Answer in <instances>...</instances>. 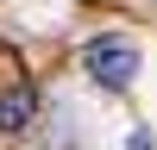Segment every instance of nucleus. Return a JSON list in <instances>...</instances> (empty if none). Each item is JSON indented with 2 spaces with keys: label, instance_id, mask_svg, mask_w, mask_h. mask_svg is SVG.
<instances>
[{
  "label": "nucleus",
  "instance_id": "nucleus-1",
  "mask_svg": "<svg viewBox=\"0 0 157 150\" xmlns=\"http://www.w3.org/2000/svg\"><path fill=\"white\" fill-rule=\"evenodd\" d=\"M138 44L132 38H94V44L82 50V69H88V81L94 88H107V94H120V88H132L138 81Z\"/></svg>",
  "mask_w": 157,
  "mask_h": 150
},
{
  "label": "nucleus",
  "instance_id": "nucleus-2",
  "mask_svg": "<svg viewBox=\"0 0 157 150\" xmlns=\"http://www.w3.org/2000/svg\"><path fill=\"white\" fill-rule=\"evenodd\" d=\"M32 119H38V94L32 88H6L0 94V131H25Z\"/></svg>",
  "mask_w": 157,
  "mask_h": 150
},
{
  "label": "nucleus",
  "instance_id": "nucleus-3",
  "mask_svg": "<svg viewBox=\"0 0 157 150\" xmlns=\"http://www.w3.org/2000/svg\"><path fill=\"white\" fill-rule=\"evenodd\" d=\"M126 150H157V144H151V131H132V144H126Z\"/></svg>",
  "mask_w": 157,
  "mask_h": 150
}]
</instances>
